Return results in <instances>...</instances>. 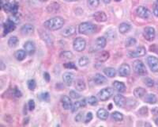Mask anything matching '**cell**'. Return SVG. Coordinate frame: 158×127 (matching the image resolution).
<instances>
[{"instance_id":"cell-1","label":"cell","mask_w":158,"mask_h":127,"mask_svg":"<svg viewBox=\"0 0 158 127\" xmlns=\"http://www.w3.org/2000/svg\"><path fill=\"white\" fill-rule=\"evenodd\" d=\"M65 21L62 17H54V18H50L46 22H44V25L45 28H47L49 30H57L63 28L64 25Z\"/></svg>"},{"instance_id":"cell-2","label":"cell","mask_w":158,"mask_h":127,"mask_svg":"<svg viewBox=\"0 0 158 127\" xmlns=\"http://www.w3.org/2000/svg\"><path fill=\"white\" fill-rule=\"evenodd\" d=\"M96 29H97V26L91 22H82L78 26V32L81 34H92L96 32Z\"/></svg>"},{"instance_id":"cell-3","label":"cell","mask_w":158,"mask_h":127,"mask_svg":"<svg viewBox=\"0 0 158 127\" xmlns=\"http://www.w3.org/2000/svg\"><path fill=\"white\" fill-rule=\"evenodd\" d=\"M133 69L135 73L140 75V76H145V75L147 74L146 66L142 60H135L133 63Z\"/></svg>"},{"instance_id":"cell-4","label":"cell","mask_w":158,"mask_h":127,"mask_svg":"<svg viewBox=\"0 0 158 127\" xmlns=\"http://www.w3.org/2000/svg\"><path fill=\"white\" fill-rule=\"evenodd\" d=\"M112 94H113V89L108 87L102 89L97 95H98L99 99L101 101H107L111 98Z\"/></svg>"},{"instance_id":"cell-5","label":"cell","mask_w":158,"mask_h":127,"mask_svg":"<svg viewBox=\"0 0 158 127\" xmlns=\"http://www.w3.org/2000/svg\"><path fill=\"white\" fill-rule=\"evenodd\" d=\"M86 47V42L84 38L77 37L73 42V48L77 52H82Z\"/></svg>"},{"instance_id":"cell-6","label":"cell","mask_w":158,"mask_h":127,"mask_svg":"<svg viewBox=\"0 0 158 127\" xmlns=\"http://www.w3.org/2000/svg\"><path fill=\"white\" fill-rule=\"evenodd\" d=\"M142 34H143L144 38L146 41L152 42V41L154 40L155 36H156V32H155L154 28L148 26V27H146L143 29V33Z\"/></svg>"},{"instance_id":"cell-7","label":"cell","mask_w":158,"mask_h":127,"mask_svg":"<svg viewBox=\"0 0 158 127\" xmlns=\"http://www.w3.org/2000/svg\"><path fill=\"white\" fill-rule=\"evenodd\" d=\"M146 54V49L143 46H139L136 49L133 51H130L128 53V56L131 58H137V57H140L143 56Z\"/></svg>"},{"instance_id":"cell-8","label":"cell","mask_w":158,"mask_h":127,"mask_svg":"<svg viewBox=\"0 0 158 127\" xmlns=\"http://www.w3.org/2000/svg\"><path fill=\"white\" fill-rule=\"evenodd\" d=\"M147 64L153 72H158V58L156 56H149L147 58Z\"/></svg>"},{"instance_id":"cell-9","label":"cell","mask_w":158,"mask_h":127,"mask_svg":"<svg viewBox=\"0 0 158 127\" xmlns=\"http://www.w3.org/2000/svg\"><path fill=\"white\" fill-rule=\"evenodd\" d=\"M135 12H136V15L139 18H144V19H146V18H149L151 15L150 11L148 8L145 7H142V6L138 7L136 9V11H135Z\"/></svg>"},{"instance_id":"cell-10","label":"cell","mask_w":158,"mask_h":127,"mask_svg":"<svg viewBox=\"0 0 158 127\" xmlns=\"http://www.w3.org/2000/svg\"><path fill=\"white\" fill-rule=\"evenodd\" d=\"M2 8H3V10L6 12L11 13L12 15H17V13H18V7L15 3H10V2H8V3L2 4Z\"/></svg>"},{"instance_id":"cell-11","label":"cell","mask_w":158,"mask_h":127,"mask_svg":"<svg viewBox=\"0 0 158 127\" xmlns=\"http://www.w3.org/2000/svg\"><path fill=\"white\" fill-rule=\"evenodd\" d=\"M15 25L16 24L15 22L8 19L3 25V34L6 35L9 33H10V32H12L13 30H15V28H16V25Z\"/></svg>"},{"instance_id":"cell-12","label":"cell","mask_w":158,"mask_h":127,"mask_svg":"<svg viewBox=\"0 0 158 127\" xmlns=\"http://www.w3.org/2000/svg\"><path fill=\"white\" fill-rule=\"evenodd\" d=\"M131 74V67L127 64H123L118 68V75L121 77H127Z\"/></svg>"},{"instance_id":"cell-13","label":"cell","mask_w":158,"mask_h":127,"mask_svg":"<svg viewBox=\"0 0 158 127\" xmlns=\"http://www.w3.org/2000/svg\"><path fill=\"white\" fill-rule=\"evenodd\" d=\"M24 49L26 51V53L30 56L34 54L36 52V46H35L34 42H31V41H28L24 44Z\"/></svg>"},{"instance_id":"cell-14","label":"cell","mask_w":158,"mask_h":127,"mask_svg":"<svg viewBox=\"0 0 158 127\" xmlns=\"http://www.w3.org/2000/svg\"><path fill=\"white\" fill-rule=\"evenodd\" d=\"M93 17L98 22H106L107 19H108V17L104 11H97L93 15Z\"/></svg>"},{"instance_id":"cell-15","label":"cell","mask_w":158,"mask_h":127,"mask_svg":"<svg viewBox=\"0 0 158 127\" xmlns=\"http://www.w3.org/2000/svg\"><path fill=\"white\" fill-rule=\"evenodd\" d=\"M74 74L72 72H65L63 76V80L64 82L66 85L67 86H70L72 84H73V82H74Z\"/></svg>"},{"instance_id":"cell-16","label":"cell","mask_w":158,"mask_h":127,"mask_svg":"<svg viewBox=\"0 0 158 127\" xmlns=\"http://www.w3.org/2000/svg\"><path fill=\"white\" fill-rule=\"evenodd\" d=\"M107 44V39L104 37H99L97 38V40L95 42V47L96 49L100 50V49H104L106 46Z\"/></svg>"},{"instance_id":"cell-17","label":"cell","mask_w":158,"mask_h":127,"mask_svg":"<svg viewBox=\"0 0 158 127\" xmlns=\"http://www.w3.org/2000/svg\"><path fill=\"white\" fill-rule=\"evenodd\" d=\"M114 102H115V105L118 107H124L126 105V99L123 96L122 94H116L114 97Z\"/></svg>"},{"instance_id":"cell-18","label":"cell","mask_w":158,"mask_h":127,"mask_svg":"<svg viewBox=\"0 0 158 127\" xmlns=\"http://www.w3.org/2000/svg\"><path fill=\"white\" fill-rule=\"evenodd\" d=\"M61 103L62 106H63V108L65 110H70L72 108V103L71 100L70 99L68 96L67 95H63L61 98Z\"/></svg>"},{"instance_id":"cell-19","label":"cell","mask_w":158,"mask_h":127,"mask_svg":"<svg viewBox=\"0 0 158 127\" xmlns=\"http://www.w3.org/2000/svg\"><path fill=\"white\" fill-rule=\"evenodd\" d=\"M34 31V26L31 24H25L21 28V33L23 35H29Z\"/></svg>"},{"instance_id":"cell-20","label":"cell","mask_w":158,"mask_h":127,"mask_svg":"<svg viewBox=\"0 0 158 127\" xmlns=\"http://www.w3.org/2000/svg\"><path fill=\"white\" fill-rule=\"evenodd\" d=\"M59 9H60V4L56 2H51L47 7V11L48 13H51V14L57 13L59 11Z\"/></svg>"},{"instance_id":"cell-21","label":"cell","mask_w":158,"mask_h":127,"mask_svg":"<svg viewBox=\"0 0 158 127\" xmlns=\"http://www.w3.org/2000/svg\"><path fill=\"white\" fill-rule=\"evenodd\" d=\"M76 33V28L73 25H70L68 27L65 28L63 29V33H62V35L65 37H71Z\"/></svg>"},{"instance_id":"cell-22","label":"cell","mask_w":158,"mask_h":127,"mask_svg":"<svg viewBox=\"0 0 158 127\" xmlns=\"http://www.w3.org/2000/svg\"><path fill=\"white\" fill-rule=\"evenodd\" d=\"M107 79L105 76H104L103 75H101V73H97L94 76V83H95L97 85H102L106 83Z\"/></svg>"},{"instance_id":"cell-23","label":"cell","mask_w":158,"mask_h":127,"mask_svg":"<svg viewBox=\"0 0 158 127\" xmlns=\"http://www.w3.org/2000/svg\"><path fill=\"white\" fill-rule=\"evenodd\" d=\"M86 103H87L86 99H81V101L75 102V103L72 105V108H71L72 112H75V111H77L80 107H85V106H86Z\"/></svg>"},{"instance_id":"cell-24","label":"cell","mask_w":158,"mask_h":127,"mask_svg":"<svg viewBox=\"0 0 158 127\" xmlns=\"http://www.w3.org/2000/svg\"><path fill=\"white\" fill-rule=\"evenodd\" d=\"M74 87L77 91H82L85 90L86 86H85V83L84 80H81V79H78L74 82Z\"/></svg>"},{"instance_id":"cell-25","label":"cell","mask_w":158,"mask_h":127,"mask_svg":"<svg viewBox=\"0 0 158 127\" xmlns=\"http://www.w3.org/2000/svg\"><path fill=\"white\" fill-rule=\"evenodd\" d=\"M131 29V25L129 23H127V22H123L118 26V30H119L120 33H122V34L127 33Z\"/></svg>"},{"instance_id":"cell-26","label":"cell","mask_w":158,"mask_h":127,"mask_svg":"<svg viewBox=\"0 0 158 127\" xmlns=\"http://www.w3.org/2000/svg\"><path fill=\"white\" fill-rule=\"evenodd\" d=\"M40 36H41L42 39H43L48 45H49V46L53 45L54 39H53V37H52L50 33H46V32H42V33H40Z\"/></svg>"},{"instance_id":"cell-27","label":"cell","mask_w":158,"mask_h":127,"mask_svg":"<svg viewBox=\"0 0 158 127\" xmlns=\"http://www.w3.org/2000/svg\"><path fill=\"white\" fill-rule=\"evenodd\" d=\"M112 85H113L114 88H115L117 91H118V92L123 93L126 91V85H125L123 82L115 81L113 82Z\"/></svg>"},{"instance_id":"cell-28","label":"cell","mask_w":158,"mask_h":127,"mask_svg":"<svg viewBox=\"0 0 158 127\" xmlns=\"http://www.w3.org/2000/svg\"><path fill=\"white\" fill-rule=\"evenodd\" d=\"M146 90L143 87H137L135 89L134 91V95H135L136 98L142 99L144 96H146Z\"/></svg>"},{"instance_id":"cell-29","label":"cell","mask_w":158,"mask_h":127,"mask_svg":"<svg viewBox=\"0 0 158 127\" xmlns=\"http://www.w3.org/2000/svg\"><path fill=\"white\" fill-rule=\"evenodd\" d=\"M26 51L23 50V49H19V50L16 51V53H15V58L18 60V61H22L25 58V56H26Z\"/></svg>"},{"instance_id":"cell-30","label":"cell","mask_w":158,"mask_h":127,"mask_svg":"<svg viewBox=\"0 0 158 127\" xmlns=\"http://www.w3.org/2000/svg\"><path fill=\"white\" fill-rule=\"evenodd\" d=\"M73 56H74V55H73V53H72L70 51H63V52H62V53H60V55H59V57H60L62 60H70V59L73 58Z\"/></svg>"},{"instance_id":"cell-31","label":"cell","mask_w":158,"mask_h":127,"mask_svg":"<svg viewBox=\"0 0 158 127\" xmlns=\"http://www.w3.org/2000/svg\"><path fill=\"white\" fill-rule=\"evenodd\" d=\"M104 73L110 78H112L116 76V70L114 68H106L104 69Z\"/></svg>"},{"instance_id":"cell-32","label":"cell","mask_w":158,"mask_h":127,"mask_svg":"<svg viewBox=\"0 0 158 127\" xmlns=\"http://www.w3.org/2000/svg\"><path fill=\"white\" fill-rule=\"evenodd\" d=\"M145 102L149 104H155L157 102V98L154 94H149L146 95Z\"/></svg>"},{"instance_id":"cell-33","label":"cell","mask_w":158,"mask_h":127,"mask_svg":"<svg viewBox=\"0 0 158 127\" xmlns=\"http://www.w3.org/2000/svg\"><path fill=\"white\" fill-rule=\"evenodd\" d=\"M97 115L100 119L106 120L108 118V112L105 109H100L97 111Z\"/></svg>"},{"instance_id":"cell-34","label":"cell","mask_w":158,"mask_h":127,"mask_svg":"<svg viewBox=\"0 0 158 127\" xmlns=\"http://www.w3.org/2000/svg\"><path fill=\"white\" fill-rule=\"evenodd\" d=\"M110 54L108 51H103L102 53L98 56V61L102 63V62H105L106 60H108V59L109 58Z\"/></svg>"},{"instance_id":"cell-35","label":"cell","mask_w":158,"mask_h":127,"mask_svg":"<svg viewBox=\"0 0 158 127\" xmlns=\"http://www.w3.org/2000/svg\"><path fill=\"white\" fill-rule=\"evenodd\" d=\"M18 42H19V41H18V38L16 36L10 37L9 38V40H8V46L10 48H15L17 46Z\"/></svg>"},{"instance_id":"cell-36","label":"cell","mask_w":158,"mask_h":127,"mask_svg":"<svg viewBox=\"0 0 158 127\" xmlns=\"http://www.w3.org/2000/svg\"><path fill=\"white\" fill-rule=\"evenodd\" d=\"M111 118L112 119H114V121L115 122H120L123 119V115L122 113L118 112V111H115L111 114Z\"/></svg>"},{"instance_id":"cell-37","label":"cell","mask_w":158,"mask_h":127,"mask_svg":"<svg viewBox=\"0 0 158 127\" xmlns=\"http://www.w3.org/2000/svg\"><path fill=\"white\" fill-rule=\"evenodd\" d=\"M89 63V59L86 56H81V58L78 60L79 66H81V67H85L86 65H88Z\"/></svg>"},{"instance_id":"cell-38","label":"cell","mask_w":158,"mask_h":127,"mask_svg":"<svg viewBox=\"0 0 158 127\" xmlns=\"http://www.w3.org/2000/svg\"><path fill=\"white\" fill-rule=\"evenodd\" d=\"M136 39L134 37H128L127 39L126 42H125V45H126V47H131V46H134L135 45H136Z\"/></svg>"},{"instance_id":"cell-39","label":"cell","mask_w":158,"mask_h":127,"mask_svg":"<svg viewBox=\"0 0 158 127\" xmlns=\"http://www.w3.org/2000/svg\"><path fill=\"white\" fill-rule=\"evenodd\" d=\"M27 84H28V87H29V89L30 90V91H34L36 86V81H35L34 80H28Z\"/></svg>"},{"instance_id":"cell-40","label":"cell","mask_w":158,"mask_h":127,"mask_svg":"<svg viewBox=\"0 0 158 127\" xmlns=\"http://www.w3.org/2000/svg\"><path fill=\"white\" fill-rule=\"evenodd\" d=\"M97 99L95 96H90L87 99V103L92 106H95L97 104Z\"/></svg>"},{"instance_id":"cell-41","label":"cell","mask_w":158,"mask_h":127,"mask_svg":"<svg viewBox=\"0 0 158 127\" xmlns=\"http://www.w3.org/2000/svg\"><path fill=\"white\" fill-rule=\"evenodd\" d=\"M88 3L92 8H96L100 4V0H88Z\"/></svg>"},{"instance_id":"cell-42","label":"cell","mask_w":158,"mask_h":127,"mask_svg":"<svg viewBox=\"0 0 158 127\" xmlns=\"http://www.w3.org/2000/svg\"><path fill=\"white\" fill-rule=\"evenodd\" d=\"M69 95H70V98L74 99H79L80 97H81V95H80V94H79L77 92H76L75 91H70V93H69Z\"/></svg>"},{"instance_id":"cell-43","label":"cell","mask_w":158,"mask_h":127,"mask_svg":"<svg viewBox=\"0 0 158 127\" xmlns=\"http://www.w3.org/2000/svg\"><path fill=\"white\" fill-rule=\"evenodd\" d=\"M63 66H64L66 68H73L77 70V67H76V65L73 63V62H67V63H65L64 64H63Z\"/></svg>"},{"instance_id":"cell-44","label":"cell","mask_w":158,"mask_h":127,"mask_svg":"<svg viewBox=\"0 0 158 127\" xmlns=\"http://www.w3.org/2000/svg\"><path fill=\"white\" fill-rule=\"evenodd\" d=\"M145 84H146V85L147 86V87H152L154 85V81L150 78H146V80H145Z\"/></svg>"},{"instance_id":"cell-45","label":"cell","mask_w":158,"mask_h":127,"mask_svg":"<svg viewBox=\"0 0 158 127\" xmlns=\"http://www.w3.org/2000/svg\"><path fill=\"white\" fill-rule=\"evenodd\" d=\"M40 98L42 100H44V101H48L50 95H49V93L44 92L40 94Z\"/></svg>"},{"instance_id":"cell-46","label":"cell","mask_w":158,"mask_h":127,"mask_svg":"<svg viewBox=\"0 0 158 127\" xmlns=\"http://www.w3.org/2000/svg\"><path fill=\"white\" fill-rule=\"evenodd\" d=\"M8 19H10V21L14 22L15 24L18 23V22H20V18H19V17L18 16V15H13L12 16L10 17V18H8Z\"/></svg>"},{"instance_id":"cell-47","label":"cell","mask_w":158,"mask_h":127,"mask_svg":"<svg viewBox=\"0 0 158 127\" xmlns=\"http://www.w3.org/2000/svg\"><path fill=\"white\" fill-rule=\"evenodd\" d=\"M13 94H14V95L16 97H18V98H20V97H22V92H21V91H20L19 89H18L17 87H15L14 90H13Z\"/></svg>"},{"instance_id":"cell-48","label":"cell","mask_w":158,"mask_h":127,"mask_svg":"<svg viewBox=\"0 0 158 127\" xmlns=\"http://www.w3.org/2000/svg\"><path fill=\"white\" fill-rule=\"evenodd\" d=\"M139 114L142 116H145V115H147V113H148V107H143L141 108V110L139 111Z\"/></svg>"},{"instance_id":"cell-49","label":"cell","mask_w":158,"mask_h":127,"mask_svg":"<svg viewBox=\"0 0 158 127\" xmlns=\"http://www.w3.org/2000/svg\"><path fill=\"white\" fill-rule=\"evenodd\" d=\"M28 106H29V111H33L35 108V102L34 100L30 99L28 103Z\"/></svg>"},{"instance_id":"cell-50","label":"cell","mask_w":158,"mask_h":127,"mask_svg":"<svg viewBox=\"0 0 158 127\" xmlns=\"http://www.w3.org/2000/svg\"><path fill=\"white\" fill-rule=\"evenodd\" d=\"M93 114H92L91 112H88L86 114V116H85V123H89V122L91 121L92 119H93Z\"/></svg>"},{"instance_id":"cell-51","label":"cell","mask_w":158,"mask_h":127,"mask_svg":"<svg viewBox=\"0 0 158 127\" xmlns=\"http://www.w3.org/2000/svg\"><path fill=\"white\" fill-rule=\"evenodd\" d=\"M153 15H154L156 18H158V0L156 2V3H155L154 7H153Z\"/></svg>"},{"instance_id":"cell-52","label":"cell","mask_w":158,"mask_h":127,"mask_svg":"<svg viewBox=\"0 0 158 127\" xmlns=\"http://www.w3.org/2000/svg\"><path fill=\"white\" fill-rule=\"evenodd\" d=\"M82 118H83V114L82 113H79L78 114H77V115H76V117L74 119H75L76 122H81V120H82Z\"/></svg>"},{"instance_id":"cell-53","label":"cell","mask_w":158,"mask_h":127,"mask_svg":"<svg viewBox=\"0 0 158 127\" xmlns=\"http://www.w3.org/2000/svg\"><path fill=\"white\" fill-rule=\"evenodd\" d=\"M44 79L46 80H47L48 82L50 80V76H49V74L48 72H44Z\"/></svg>"},{"instance_id":"cell-54","label":"cell","mask_w":158,"mask_h":127,"mask_svg":"<svg viewBox=\"0 0 158 127\" xmlns=\"http://www.w3.org/2000/svg\"><path fill=\"white\" fill-rule=\"evenodd\" d=\"M103 2H104V3L108 4V3H110V2H111V0H103Z\"/></svg>"},{"instance_id":"cell-55","label":"cell","mask_w":158,"mask_h":127,"mask_svg":"<svg viewBox=\"0 0 158 127\" xmlns=\"http://www.w3.org/2000/svg\"><path fill=\"white\" fill-rule=\"evenodd\" d=\"M67 2H77V1H79V0H65Z\"/></svg>"},{"instance_id":"cell-56","label":"cell","mask_w":158,"mask_h":127,"mask_svg":"<svg viewBox=\"0 0 158 127\" xmlns=\"http://www.w3.org/2000/svg\"><path fill=\"white\" fill-rule=\"evenodd\" d=\"M40 2H48V0H40Z\"/></svg>"},{"instance_id":"cell-57","label":"cell","mask_w":158,"mask_h":127,"mask_svg":"<svg viewBox=\"0 0 158 127\" xmlns=\"http://www.w3.org/2000/svg\"><path fill=\"white\" fill-rule=\"evenodd\" d=\"M155 123H156V125H158V118L156 120V121H155Z\"/></svg>"},{"instance_id":"cell-58","label":"cell","mask_w":158,"mask_h":127,"mask_svg":"<svg viewBox=\"0 0 158 127\" xmlns=\"http://www.w3.org/2000/svg\"><path fill=\"white\" fill-rule=\"evenodd\" d=\"M115 2H120L121 0H115Z\"/></svg>"},{"instance_id":"cell-59","label":"cell","mask_w":158,"mask_h":127,"mask_svg":"<svg viewBox=\"0 0 158 127\" xmlns=\"http://www.w3.org/2000/svg\"><path fill=\"white\" fill-rule=\"evenodd\" d=\"M157 89H158V84H157Z\"/></svg>"}]
</instances>
